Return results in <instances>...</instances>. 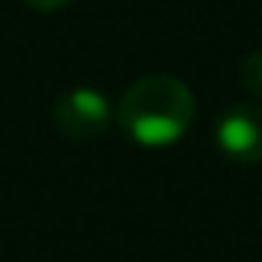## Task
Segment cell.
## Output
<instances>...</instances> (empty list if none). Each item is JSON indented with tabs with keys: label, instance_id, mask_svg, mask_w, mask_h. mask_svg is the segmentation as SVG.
Masks as SVG:
<instances>
[{
	"label": "cell",
	"instance_id": "cell-5",
	"mask_svg": "<svg viewBox=\"0 0 262 262\" xmlns=\"http://www.w3.org/2000/svg\"><path fill=\"white\" fill-rule=\"evenodd\" d=\"M24 4H30L33 10H60V7H67L70 0H24Z\"/></svg>",
	"mask_w": 262,
	"mask_h": 262
},
{
	"label": "cell",
	"instance_id": "cell-4",
	"mask_svg": "<svg viewBox=\"0 0 262 262\" xmlns=\"http://www.w3.org/2000/svg\"><path fill=\"white\" fill-rule=\"evenodd\" d=\"M239 83L249 93V100L262 103V50H252L239 67Z\"/></svg>",
	"mask_w": 262,
	"mask_h": 262
},
{
	"label": "cell",
	"instance_id": "cell-3",
	"mask_svg": "<svg viewBox=\"0 0 262 262\" xmlns=\"http://www.w3.org/2000/svg\"><path fill=\"white\" fill-rule=\"evenodd\" d=\"M216 146L236 163H262V103H232L216 123Z\"/></svg>",
	"mask_w": 262,
	"mask_h": 262
},
{
	"label": "cell",
	"instance_id": "cell-2",
	"mask_svg": "<svg viewBox=\"0 0 262 262\" xmlns=\"http://www.w3.org/2000/svg\"><path fill=\"white\" fill-rule=\"evenodd\" d=\"M50 120L67 140L90 143V140H96V136H103L110 129L113 110H110V100L100 90L77 86V90H67V93H60L57 100H53Z\"/></svg>",
	"mask_w": 262,
	"mask_h": 262
},
{
	"label": "cell",
	"instance_id": "cell-1",
	"mask_svg": "<svg viewBox=\"0 0 262 262\" xmlns=\"http://www.w3.org/2000/svg\"><path fill=\"white\" fill-rule=\"evenodd\" d=\"M113 116L140 146H169L189 133L196 120V96L179 77L149 73L123 93Z\"/></svg>",
	"mask_w": 262,
	"mask_h": 262
}]
</instances>
